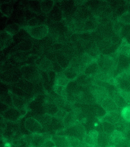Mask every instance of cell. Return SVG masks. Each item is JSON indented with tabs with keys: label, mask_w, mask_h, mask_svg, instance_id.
Masks as SVG:
<instances>
[{
	"label": "cell",
	"mask_w": 130,
	"mask_h": 147,
	"mask_svg": "<svg viewBox=\"0 0 130 147\" xmlns=\"http://www.w3.org/2000/svg\"><path fill=\"white\" fill-rule=\"evenodd\" d=\"M106 113L119 111L118 108L113 99L108 97L105 99L100 104Z\"/></svg>",
	"instance_id": "obj_12"
},
{
	"label": "cell",
	"mask_w": 130,
	"mask_h": 147,
	"mask_svg": "<svg viewBox=\"0 0 130 147\" xmlns=\"http://www.w3.org/2000/svg\"><path fill=\"white\" fill-rule=\"evenodd\" d=\"M121 37L126 38L130 33V24H123L120 31Z\"/></svg>",
	"instance_id": "obj_31"
},
{
	"label": "cell",
	"mask_w": 130,
	"mask_h": 147,
	"mask_svg": "<svg viewBox=\"0 0 130 147\" xmlns=\"http://www.w3.org/2000/svg\"><path fill=\"white\" fill-rule=\"evenodd\" d=\"M22 76L20 69H12L3 72L1 75V79L4 82L13 83L18 82L20 78Z\"/></svg>",
	"instance_id": "obj_6"
},
{
	"label": "cell",
	"mask_w": 130,
	"mask_h": 147,
	"mask_svg": "<svg viewBox=\"0 0 130 147\" xmlns=\"http://www.w3.org/2000/svg\"><path fill=\"white\" fill-rule=\"evenodd\" d=\"M21 28L18 24L14 23H12L7 25L5 29V31L13 36L17 34L19 32Z\"/></svg>",
	"instance_id": "obj_27"
},
{
	"label": "cell",
	"mask_w": 130,
	"mask_h": 147,
	"mask_svg": "<svg viewBox=\"0 0 130 147\" xmlns=\"http://www.w3.org/2000/svg\"><path fill=\"white\" fill-rule=\"evenodd\" d=\"M115 81L118 89L130 92V69L117 76Z\"/></svg>",
	"instance_id": "obj_5"
},
{
	"label": "cell",
	"mask_w": 130,
	"mask_h": 147,
	"mask_svg": "<svg viewBox=\"0 0 130 147\" xmlns=\"http://www.w3.org/2000/svg\"><path fill=\"white\" fill-rule=\"evenodd\" d=\"M63 73L68 79L71 80L76 79L79 74L76 69L70 65L66 69L64 70Z\"/></svg>",
	"instance_id": "obj_25"
},
{
	"label": "cell",
	"mask_w": 130,
	"mask_h": 147,
	"mask_svg": "<svg viewBox=\"0 0 130 147\" xmlns=\"http://www.w3.org/2000/svg\"><path fill=\"white\" fill-rule=\"evenodd\" d=\"M29 9L37 15L41 14L43 13L41 7V1H30L28 2Z\"/></svg>",
	"instance_id": "obj_24"
},
{
	"label": "cell",
	"mask_w": 130,
	"mask_h": 147,
	"mask_svg": "<svg viewBox=\"0 0 130 147\" xmlns=\"http://www.w3.org/2000/svg\"><path fill=\"white\" fill-rule=\"evenodd\" d=\"M69 82L70 80L66 77L63 72L56 74L55 85L66 87Z\"/></svg>",
	"instance_id": "obj_23"
},
{
	"label": "cell",
	"mask_w": 130,
	"mask_h": 147,
	"mask_svg": "<svg viewBox=\"0 0 130 147\" xmlns=\"http://www.w3.org/2000/svg\"><path fill=\"white\" fill-rule=\"evenodd\" d=\"M126 138L125 134L118 130H114L110 135L111 144L112 145H118Z\"/></svg>",
	"instance_id": "obj_17"
},
{
	"label": "cell",
	"mask_w": 130,
	"mask_h": 147,
	"mask_svg": "<svg viewBox=\"0 0 130 147\" xmlns=\"http://www.w3.org/2000/svg\"><path fill=\"white\" fill-rule=\"evenodd\" d=\"M63 13L60 5L56 4L49 13V18L50 20L53 23L60 22L62 20Z\"/></svg>",
	"instance_id": "obj_8"
},
{
	"label": "cell",
	"mask_w": 130,
	"mask_h": 147,
	"mask_svg": "<svg viewBox=\"0 0 130 147\" xmlns=\"http://www.w3.org/2000/svg\"><path fill=\"white\" fill-rule=\"evenodd\" d=\"M13 40V36L3 30L0 34V46L1 51L10 46Z\"/></svg>",
	"instance_id": "obj_11"
},
{
	"label": "cell",
	"mask_w": 130,
	"mask_h": 147,
	"mask_svg": "<svg viewBox=\"0 0 130 147\" xmlns=\"http://www.w3.org/2000/svg\"><path fill=\"white\" fill-rule=\"evenodd\" d=\"M15 37L18 38H24L26 40L29 39L31 37L24 28H22L17 34L15 36Z\"/></svg>",
	"instance_id": "obj_32"
},
{
	"label": "cell",
	"mask_w": 130,
	"mask_h": 147,
	"mask_svg": "<svg viewBox=\"0 0 130 147\" xmlns=\"http://www.w3.org/2000/svg\"><path fill=\"white\" fill-rule=\"evenodd\" d=\"M68 113L67 112L64 110V109H60V110L58 111L55 115V117L59 119L64 120L66 116L67 115Z\"/></svg>",
	"instance_id": "obj_35"
},
{
	"label": "cell",
	"mask_w": 130,
	"mask_h": 147,
	"mask_svg": "<svg viewBox=\"0 0 130 147\" xmlns=\"http://www.w3.org/2000/svg\"><path fill=\"white\" fill-rule=\"evenodd\" d=\"M119 91L121 95L124 98L129 105H130V92L121 90L119 89Z\"/></svg>",
	"instance_id": "obj_34"
},
{
	"label": "cell",
	"mask_w": 130,
	"mask_h": 147,
	"mask_svg": "<svg viewBox=\"0 0 130 147\" xmlns=\"http://www.w3.org/2000/svg\"><path fill=\"white\" fill-rule=\"evenodd\" d=\"M91 112L95 117L98 118H102L106 114V111L104 110L101 105L95 103L92 104Z\"/></svg>",
	"instance_id": "obj_19"
},
{
	"label": "cell",
	"mask_w": 130,
	"mask_h": 147,
	"mask_svg": "<svg viewBox=\"0 0 130 147\" xmlns=\"http://www.w3.org/2000/svg\"><path fill=\"white\" fill-rule=\"evenodd\" d=\"M122 116L123 119L128 123H130V105H128L122 109Z\"/></svg>",
	"instance_id": "obj_30"
},
{
	"label": "cell",
	"mask_w": 130,
	"mask_h": 147,
	"mask_svg": "<svg viewBox=\"0 0 130 147\" xmlns=\"http://www.w3.org/2000/svg\"><path fill=\"white\" fill-rule=\"evenodd\" d=\"M37 68L43 71L48 72L53 71V64L45 57H39L35 62Z\"/></svg>",
	"instance_id": "obj_7"
},
{
	"label": "cell",
	"mask_w": 130,
	"mask_h": 147,
	"mask_svg": "<svg viewBox=\"0 0 130 147\" xmlns=\"http://www.w3.org/2000/svg\"><path fill=\"white\" fill-rule=\"evenodd\" d=\"M8 20V17H6L5 16H4L2 14V13L1 14V31H3V29L5 28V27L6 23H7V21Z\"/></svg>",
	"instance_id": "obj_37"
},
{
	"label": "cell",
	"mask_w": 130,
	"mask_h": 147,
	"mask_svg": "<svg viewBox=\"0 0 130 147\" xmlns=\"http://www.w3.org/2000/svg\"><path fill=\"white\" fill-rule=\"evenodd\" d=\"M39 57L37 55H30L28 57L26 62L27 63L29 64V65H32V64L35 63L36 60Z\"/></svg>",
	"instance_id": "obj_38"
},
{
	"label": "cell",
	"mask_w": 130,
	"mask_h": 147,
	"mask_svg": "<svg viewBox=\"0 0 130 147\" xmlns=\"http://www.w3.org/2000/svg\"><path fill=\"white\" fill-rule=\"evenodd\" d=\"M33 44L30 38L24 40L18 44L14 49L16 52H26L32 49Z\"/></svg>",
	"instance_id": "obj_13"
},
{
	"label": "cell",
	"mask_w": 130,
	"mask_h": 147,
	"mask_svg": "<svg viewBox=\"0 0 130 147\" xmlns=\"http://www.w3.org/2000/svg\"><path fill=\"white\" fill-rule=\"evenodd\" d=\"M13 6L11 1H3L1 4V13L7 17H9L12 13Z\"/></svg>",
	"instance_id": "obj_18"
},
{
	"label": "cell",
	"mask_w": 130,
	"mask_h": 147,
	"mask_svg": "<svg viewBox=\"0 0 130 147\" xmlns=\"http://www.w3.org/2000/svg\"><path fill=\"white\" fill-rule=\"evenodd\" d=\"M89 86V90L93 95L96 103L100 105L105 99L109 97L108 92L103 87L93 84Z\"/></svg>",
	"instance_id": "obj_4"
},
{
	"label": "cell",
	"mask_w": 130,
	"mask_h": 147,
	"mask_svg": "<svg viewBox=\"0 0 130 147\" xmlns=\"http://www.w3.org/2000/svg\"><path fill=\"white\" fill-rule=\"evenodd\" d=\"M52 140L57 147H70L67 138L65 136H54Z\"/></svg>",
	"instance_id": "obj_22"
},
{
	"label": "cell",
	"mask_w": 130,
	"mask_h": 147,
	"mask_svg": "<svg viewBox=\"0 0 130 147\" xmlns=\"http://www.w3.org/2000/svg\"><path fill=\"white\" fill-rule=\"evenodd\" d=\"M32 38L37 40L43 39L48 34L49 28L47 26L43 24L38 26L23 28Z\"/></svg>",
	"instance_id": "obj_3"
},
{
	"label": "cell",
	"mask_w": 130,
	"mask_h": 147,
	"mask_svg": "<svg viewBox=\"0 0 130 147\" xmlns=\"http://www.w3.org/2000/svg\"><path fill=\"white\" fill-rule=\"evenodd\" d=\"M123 119L122 116L121 112L114 111L106 113V115L102 118V121L109 122L115 124L119 121Z\"/></svg>",
	"instance_id": "obj_9"
},
{
	"label": "cell",
	"mask_w": 130,
	"mask_h": 147,
	"mask_svg": "<svg viewBox=\"0 0 130 147\" xmlns=\"http://www.w3.org/2000/svg\"><path fill=\"white\" fill-rule=\"evenodd\" d=\"M24 79L32 83H37L41 79V73L37 66L34 65H26L20 68Z\"/></svg>",
	"instance_id": "obj_2"
},
{
	"label": "cell",
	"mask_w": 130,
	"mask_h": 147,
	"mask_svg": "<svg viewBox=\"0 0 130 147\" xmlns=\"http://www.w3.org/2000/svg\"><path fill=\"white\" fill-rule=\"evenodd\" d=\"M30 119L33 125L27 120L26 121L27 129L33 133H37V132L40 131L41 129H42L41 125L40 123L35 119L32 118H30Z\"/></svg>",
	"instance_id": "obj_21"
},
{
	"label": "cell",
	"mask_w": 130,
	"mask_h": 147,
	"mask_svg": "<svg viewBox=\"0 0 130 147\" xmlns=\"http://www.w3.org/2000/svg\"><path fill=\"white\" fill-rule=\"evenodd\" d=\"M53 1H41L42 11L44 14L50 13L54 5Z\"/></svg>",
	"instance_id": "obj_26"
},
{
	"label": "cell",
	"mask_w": 130,
	"mask_h": 147,
	"mask_svg": "<svg viewBox=\"0 0 130 147\" xmlns=\"http://www.w3.org/2000/svg\"><path fill=\"white\" fill-rule=\"evenodd\" d=\"M29 56L26 52H15L11 56V59H13L14 63L16 64H19L20 63L26 62Z\"/></svg>",
	"instance_id": "obj_20"
},
{
	"label": "cell",
	"mask_w": 130,
	"mask_h": 147,
	"mask_svg": "<svg viewBox=\"0 0 130 147\" xmlns=\"http://www.w3.org/2000/svg\"><path fill=\"white\" fill-rule=\"evenodd\" d=\"M103 132L108 135H110L114 130H115L114 125L109 122L102 121Z\"/></svg>",
	"instance_id": "obj_28"
},
{
	"label": "cell",
	"mask_w": 130,
	"mask_h": 147,
	"mask_svg": "<svg viewBox=\"0 0 130 147\" xmlns=\"http://www.w3.org/2000/svg\"><path fill=\"white\" fill-rule=\"evenodd\" d=\"M115 130L121 132L125 134V132L128 129V123L124 119L119 121L118 123L114 124Z\"/></svg>",
	"instance_id": "obj_29"
},
{
	"label": "cell",
	"mask_w": 130,
	"mask_h": 147,
	"mask_svg": "<svg viewBox=\"0 0 130 147\" xmlns=\"http://www.w3.org/2000/svg\"><path fill=\"white\" fill-rule=\"evenodd\" d=\"M109 97L113 99L119 109H122L129 105L124 98L121 95L119 90L112 93Z\"/></svg>",
	"instance_id": "obj_15"
},
{
	"label": "cell",
	"mask_w": 130,
	"mask_h": 147,
	"mask_svg": "<svg viewBox=\"0 0 130 147\" xmlns=\"http://www.w3.org/2000/svg\"><path fill=\"white\" fill-rule=\"evenodd\" d=\"M125 138L127 140L130 142V129H127L125 133Z\"/></svg>",
	"instance_id": "obj_39"
},
{
	"label": "cell",
	"mask_w": 130,
	"mask_h": 147,
	"mask_svg": "<svg viewBox=\"0 0 130 147\" xmlns=\"http://www.w3.org/2000/svg\"><path fill=\"white\" fill-rule=\"evenodd\" d=\"M119 20L124 24H130V12L125 13L122 15Z\"/></svg>",
	"instance_id": "obj_33"
},
{
	"label": "cell",
	"mask_w": 130,
	"mask_h": 147,
	"mask_svg": "<svg viewBox=\"0 0 130 147\" xmlns=\"http://www.w3.org/2000/svg\"><path fill=\"white\" fill-rule=\"evenodd\" d=\"M125 38H126V42H127V44L130 45V33Z\"/></svg>",
	"instance_id": "obj_40"
},
{
	"label": "cell",
	"mask_w": 130,
	"mask_h": 147,
	"mask_svg": "<svg viewBox=\"0 0 130 147\" xmlns=\"http://www.w3.org/2000/svg\"><path fill=\"white\" fill-rule=\"evenodd\" d=\"M96 59L100 71L111 76L116 66L117 61L114 58L110 56L101 54Z\"/></svg>",
	"instance_id": "obj_1"
},
{
	"label": "cell",
	"mask_w": 130,
	"mask_h": 147,
	"mask_svg": "<svg viewBox=\"0 0 130 147\" xmlns=\"http://www.w3.org/2000/svg\"><path fill=\"white\" fill-rule=\"evenodd\" d=\"M52 64L53 71H54L55 73H61V72H62L64 70L57 61L52 63Z\"/></svg>",
	"instance_id": "obj_36"
},
{
	"label": "cell",
	"mask_w": 130,
	"mask_h": 147,
	"mask_svg": "<svg viewBox=\"0 0 130 147\" xmlns=\"http://www.w3.org/2000/svg\"><path fill=\"white\" fill-rule=\"evenodd\" d=\"M99 133L96 130H92L86 134L84 138V143L88 145L96 147L98 145V140Z\"/></svg>",
	"instance_id": "obj_10"
},
{
	"label": "cell",
	"mask_w": 130,
	"mask_h": 147,
	"mask_svg": "<svg viewBox=\"0 0 130 147\" xmlns=\"http://www.w3.org/2000/svg\"><path fill=\"white\" fill-rule=\"evenodd\" d=\"M54 52L57 62L60 65L63 69H66L70 65L71 61L66 56L64 55L61 51Z\"/></svg>",
	"instance_id": "obj_16"
},
{
	"label": "cell",
	"mask_w": 130,
	"mask_h": 147,
	"mask_svg": "<svg viewBox=\"0 0 130 147\" xmlns=\"http://www.w3.org/2000/svg\"><path fill=\"white\" fill-rule=\"evenodd\" d=\"M100 71L99 66L96 61L94 60L85 67L84 73L89 76L94 77Z\"/></svg>",
	"instance_id": "obj_14"
}]
</instances>
